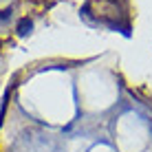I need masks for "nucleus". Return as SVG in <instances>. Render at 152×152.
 Listing matches in <instances>:
<instances>
[{
	"mask_svg": "<svg viewBox=\"0 0 152 152\" xmlns=\"http://www.w3.org/2000/svg\"><path fill=\"white\" fill-rule=\"evenodd\" d=\"M27 150L29 152H62V145L49 134H29Z\"/></svg>",
	"mask_w": 152,
	"mask_h": 152,
	"instance_id": "f257e3e1",
	"label": "nucleus"
},
{
	"mask_svg": "<svg viewBox=\"0 0 152 152\" xmlns=\"http://www.w3.org/2000/svg\"><path fill=\"white\" fill-rule=\"evenodd\" d=\"M27 29H31V22H29V20H22L20 27H18V31H20V33H27Z\"/></svg>",
	"mask_w": 152,
	"mask_h": 152,
	"instance_id": "f03ea898",
	"label": "nucleus"
},
{
	"mask_svg": "<svg viewBox=\"0 0 152 152\" xmlns=\"http://www.w3.org/2000/svg\"><path fill=\"white\" fill-rule=\"evenodd\" d=\"M0 2H4V0H0Z\"/></svg>",
	"mask_w": 152,
	"mask_h": 152,
	"instance_id": "7ed1b4c3",
	"label": "nucleus"
}]
</instances>
